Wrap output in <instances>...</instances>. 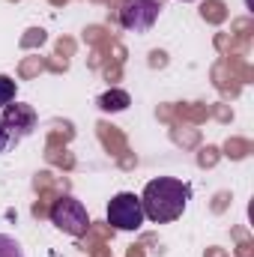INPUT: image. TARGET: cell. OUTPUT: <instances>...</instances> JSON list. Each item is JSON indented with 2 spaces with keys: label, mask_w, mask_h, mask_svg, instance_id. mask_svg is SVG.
Wrapping results in <instances>:
<instances>
[{
  "label": "cell",
  "mask_w": 254,
  "mask_h": 257,
  "mask_svg": "<svg viewBox=\"0 0 254 257\" xmlns=\"http://www.w3.org/2000/svg\"><path fill=\"white\" fill-rule=\"evenodd\" d=\"M191 200V186L174 177H156L144 186L141 194V206H144V218L156 221V224H168L177 221Z\"/></svg>",
  "instance_id": "6da1fadb"
},
{
  "label": "cell",
  "mask_w": 254,
  "mask_h": 257,
  "mask_svg": "<svg viewBox=\"0 0 254 257\" xmlns=\"http://www.w3.org/2000/svg\"><path fill=\"white\" fill-rule=\"evenodd\" d=\"M51 224L57 227V230H63L69 236H84L87 233V227H90V215H87V209H84V203L78 200V197H72V194H63V197H57L54 203H51Z\"/></svg>",
  "instance_id": "7a4b0ae2"
},
{
  "label": "cell",
  "mask_w": 254,
  "mask_h": 257,
  "mask_svg": "<svg viewBox=\"0 0 254 257\" xmlns=\"http://www.w3.org/2000/svg\"><path fill=\"white\" fill-rule=\"evenodd\" d=\"M108 224L117 230H138L144 224V206L141 197L132 192H120L108 203Z\"/></svg>",
  "instance_id": "3957f363"
},
{
  "label": "cell",
  "mask_w": 254,
  "mask_h": 257,
  "mask_svg": "<svg viewBox=\"0 0 254 257\" xmlns=\"http://www.w3.org/2000/svg\"><path fill=\"white\" fill-rule=\"evenodd\" d=\"M162 15V0H123L120 24L132 33H147Z\"/></svg>",
  "instance_id": "277c9868"
},
{
  "label": "cell",
  "mask_w": 254,
  "mask_h": 257,
  "mask_svg": "<svg viewBox=\"0 0 254 257\" xmlns=\"http://www.w3.org/2000/svg\"><path fill=\"white\" fill-rule=\"evenodd\" d=\"M0 120L12 128L18 138H27V135H33V128H36V123H39L36 111H33L30 105H21V102H15V105H6Z\"/></svg>",
  "instance_id": "5b68a950"
},
{
  "label": "cell",
  "mask_w": 254,
  "mask_h": 257,
  "mask_svg": "<svg viewBox=\"0 0 254 257\" xmlns=\"http://www.w3.org/2000/svg\"><path fill=\"white\" fill-rule=\"evenodd\" d=\"M129 105H132V99H129L126 90H105V93L99 96V108H102V111H108V114L126 111Z\"/></svg>",
  "instance_id": "8992f818"
},
{
  "label": "cell",
  "mask_w": 254,
  "mask_h": 257,
  "mask_svg": "<svg viewBox=\"0 0 254 257\" xmlns=\"http://www.w3.org/2000/svg\"><path fill=\"white\" fill-rule=\"evenodd\" d=\"M0 257H24V248L15 236H6L0 233Z\"/></svg>",
  "instance_id": "52a82bcc"
},
{
  "label": "cell",
  "mask_w": 254,
  "mask_h": 257,
  "mask_svg": "<svg viewBox=\"0 0 254 257\" xmlns=\"http://www.w3.org/2000/svg\"><path fill=\"white\" fill-rule=\"evenodd\" d=\"M18 141H21V138H18L12 128L0 120V156H3V153H9V150H15V147H18Z\"/></svg>",
  "instance_id": "ba28073f"
},
{
  "label": "cell",
  "mask_w": 254,
  "mask_h": 257,
  "mask_svg": "<svg viewBox=\"0 0 254 257\" xmlns=\"http://www.w3.org/2000/svg\"><path fill=\"white\" fill-rule=\"evenodd\" d=\"M15 81L9 78V75H0V108H6V105H12V99H15Z\"/></svg>",
  "instance_id": "9c48e42d"
},
{
  "label": "cell",
  "mask_w": 254,
  "mask_h": 257,
  "mask_svg": "<svg viewBox=\"0 0 254 257\" xmlns=\"http://www.w3.org/2000/svg\"><path fill=\"white\" fill-rule=\"evenodd\" d=\"M183 3H189V0H183Z\"/></svg>",
  "instance_id": "30bf717a"
}]
</instances>
